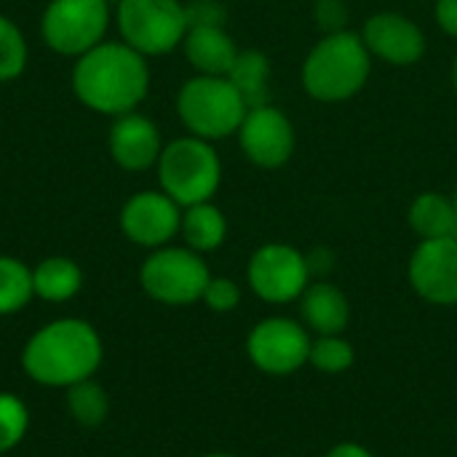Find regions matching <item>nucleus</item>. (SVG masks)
Instances as JSON below:
<instances>
[{"label": "nucleus", "mask_w": 457, "mask_h": 457, "mask_svg": "<svg viewBox=\"0 0 457 457\" xmlns=\"http://www.w3.org/2000/svg\"><path fill=\"white\" fill-rule=\"evenodd\" d=\"M70 86L75 99L96 115L134 112L150 91L147 56L123 40H104L75 59Z\"/></svg>", "instance_id": "obj_1"}, {"label": "nucleus", "mask_w": 457, "mask_h": 457, "mask_svg": "<svg viewBox=\"0 0 457 457\" xmlns=\"http://www.w3.org/2000/svg\"><path fill=\"white\" fill-rule=\"evenodd\" d=\"M104 359V343L94 324L67 316L43 324L24 343L21 370L46 388H70L91 380Z\"/></svg>", "instance_id": "obj_2"}, {"label": "nucleus", "mask_w": 457, "mask_h": 457, "mask_svg": "<svg viewBox=\"0 0 457 457\" xmlns=\"http://www.w3.org/2000/svg\"><path fill=\"white\" fill-rule=\"evenodd\" d=\"M372 72V54L361 32L340 29L324 35L303 62V88L319 102H345L356 96Z\"/></svg>", "instance_id": "obj_3"}, {"label": "nucleus", "mask_w": 457, "mask_h": 457, "mask_svg": "<svg viewBox=\"0 0 457 457\" xmlns=\"http://www.w3.org/2000/svg\"><path fill=\"white\" fill-rule=\"evenodd\" d=\"M249 104L225 75H193L177 94V115L187 134L217 142L238 134Z\"/></svg>", "instance_id": "obj_4"}, {"label": "nucleus", "mask_w": 457, "mask_h": 457, "mask_svg": "<svg viewBox=\"0 0 457 457\" xmlns=\"http://www.w3.org/2000/svg\"><path fill=\"white\" fill-rule=\"evenodd\" d=\"M161 190L182 209L212 201L222 185V161L212 142L201 137H179L163 145L155 163Z\"/></svg>", "instance_id": "obj_5"}, {"label": "nucleus", "mask_w": 457, "mask_h": 457, "mask_svg": "<svg viewBox=\"0 0 457 457\" xmlns=\"http://www.w3.org/2000/svg\"><path fill=\"white\" fill-rule=\"evenodd\" d=\"M112 21L120 40L142 56L171 54L187 32L182 0H115Z\"/></svg>", "instance_id": "obj_6"}, {"label": "nucleus", "mask_w": 457, "mask_h": 457, "mask_svg": "<svg viewBox=\"0 0 457 457\" xmlns=\"http://www.w3.org/2000/svg\"><path fill=\"white\" fill-rule=\"evenodd\" d=\"M212 273L204 254L187 246L153 249L139 265L142 292L161 305H193L201 303Z\"/></svg>", "instance_id": "obj_7"}, {"label": "nucleus", "mask_w": 457, "mask_h": 457, "mask_svg": "<svg viewBox=\"0 0 457 457\" xmlns=\"http://www.w3.org/2000/svg\"><path fill=\"white\" fill-rule=\"evenodd\" d=\"M110 21V0H48L40 16V35L54 54L78 59L107 40Z\"/></svg>", "instance_id": "obj_8"}, {"label": "nucleus", "mask_w": 457, "mask_h": 457, "mask_svg": "<svg viewBox=\"0 0 457 457\" xmlns=\"http://www.w3.org/2000/svg\"><path fill=\"white\" fill-rule=\"evenodd\" d=\"M311 340L313 337L303 321L287 316H268L249 329L246 356L260 372L270 378H287L308 364Z\"/></svg>", "instance_id": "obj_9"}, {"label": "nucleus", "mask_w": 457, "mask_h": 457, "mask_svg": "<svg viewBox=\"0 0 457 457\" xmlns=\"http://www.w3.org/2000/svg\"><path fill=\"white\" fill-rule=\"evenodd\" d=\"M249 289L270 305H287L300 300L311 284L305 252L292 244H262L246 265Z\"/></svg>", "instance_id": "obj_10"}, {"label": "nucleus", "mask_w": 457, "mask_h": 457, "mask_svg": "<svg viewBox=\"0 0 457 457\" xmlns=\"http://www.w3.org/2000/svg\"><path fill=\"white\" fill-rule=\"evenodd\" d=\"M118 225L126 241L153 252L169 246L179 236L182 206L174 198H169L161 187L139 190L120 206Z\"/></svg>", "instance_id": "obj_11"}, {"label": "nucleus", "mask_w": 457, "mask_h": 457, "mask_svg": "<svg viewBox=\"0 0 457 457\" xmlns=\"http://www.w3.org/2000/svg\"><path fill=\"white\" fill-rule=\"evenodd\" d=\"M410 287L431 305H457V238L420 241L407 265Z\"/></svg>", "instance_id": "obj_12"}, {"label": "nucleus", "mask_w": 457, "mask_h": 457, "mask_svg": "<svg viewBox=\"0 0 457 457\" xmlns=\"http://www.w3.org/2000/svg\"><path fill=\"white\" fill-rule=\"evenodd\" d=\"M238 145L244 155L260 169H278L295 153V126L292 120L273 104L249 107L241 129Z\"/></svg>", "instance_id": "obj_13"}, {"label": "nucleus", "mask_w": 457, "mask_h": 457, "mask_svg": "<svg viewBox=\"0 0 457 457\" xmlns=\"http://www.w3.org/2000/svg\"><path fill=\"white\" fill-rule=\"evenodd\" d=\"M361 40L372 56L396 67L418 64L428 48L423 29L410 16L396 11H380L370 16L361 29Z\"/></svg>", "instance_id": "obj_14"}, {"label": "nucleus", "mask_w": 457, "mask_h": 457, "mask_svg": "<svg viewBox=\"0 0 457 457\" xmlns=\"http://www.w3.org/2000/svg\"><path fill=\"white\" fill-rule=\"evenodd\" d=\"M107 150L115 166H120L123 171L139 174L158 163L161 150H163V137L153 118L134 110V112L112 118V126L107 134Z\"/></svg>", "instance_id": "obj_15"}, {"label": "nucleus", "mask_w": 457, "mask_h": 457, "mask_svg": "<svg viewBox=\"0 0 457 457\" xmlns=\"http://www.w3.org/2000/svg\"><path fill=\"white\" fill-rule=\"evenodd\" d=\"M300 321L316 337L343 335L351 324V303L345 292L332 281H311L300 295Z\"/></svg>", "instance_id": "obj_16"}, {"label": "nucleus", "mask_w": 457, "mask_h": 457, "mask_svg": "<svg viewBox=\"0 0 457 457\" xmlns=\"http://www.w3.org/2000/svg\"><path fill=\"white\" fill-rule=\"evenodd\" d=\"M182 51L195 75H225L238 59V46L225 27H187Z\"/></svg>", "instance_id": "obj_17"}, {"label": "nucleus", "mask_w": 457, "mask_h": 457, "mask_svg": "<svg viewBox=\"0 0 457 457\" xmlns=\"http://www.w3.org/2000/svg\"><path fill=\"white\" fill-rule=\"evenodd\" d=\"M32 289L43 303H70L83 289V268L70 257H46L32 268Z\"/></svg>", "instance_id": "obj_18"}, {"label": "nucleus", "mask_w": 457, "mask_h": 457, "mask_svg": "<svg viewBox=\"0 0 457 457\" xmlns=\"http://www.w3.org/2000/svg\"><path fill=\"white\" fill-rule=\"evenodd\" d=\"M407 222L415 230V236H420V241L457 238L455 201L442 193L426 190L410 204Z\"/></svg>", "instance_id": "obj_19"}, {"label": "nucleus", "mask_w": 457, "mask_h": 457, "mask_svg": "<svg viewBox=\"0 0 457 457\" xmlns=\"http://www.w3.org/2000/svg\"><path fill=\"white\" fill-rule=\"evenodd\" d=\"M179 236H182L187 249H193L198 254H209L225 244L228 220H225L220 206H214L212 201H204V204L182 209Z\"/></svg>", "instance_id": "obj_20"}, {"label": "nucleus", "mask_w": 457, "mask_h": 457, "mask_svg": "<svg viewBox=\"0 0 457 457\" xmlns=\"http://www.w3.org/2000/svg\"><path fill=\"white\" fill-rule=\"evenodd\" d=\"M228 78L249 107L270 104V59L262 51H238V59Z\"/></svg>", "instance_id": "obj_21"}, {"label": "nucleus", "mask_w": 457, "mask_h": 457, "mask_svg": "<svg viewBox=\"0 0 457 457\" xmlns=\"http://www.w3.org/2000/svg\"><path fill=\"white\" fill-rule=\"evenodd\" d=\"M32 297V268H27L16 257L0 254V316H13L24 311Z\"/></svg>", "instance_id": "obj_22"}, {"label": "nucleus", "mask_w": 457, "mask_h": 457, "mask_svg": "<svg viewBox=\"0 0 457 457\" xmlns=\"http://www.w3.org/2000/svg\"><path fill=\"white\" fill-rule=\"evenodd\" d=\"M67 410L72 420L83 428H96L110 415V396L107 391L91 378L67 388Z\"/></svg>", "instance_id": "obj_23"}, {"label": "nucleus", "mask_w": 457, "mask_h": 457, "mask_svg": "<svg viewBox=\"0 0 457 457\" xmlns=\"http://www.w3.org/2000/svg\"><path fill=\"white\" fill-rule=\"evenodd\" d=\"M356 361V351L353 345L343 337V335H321L311 340V353H308V364L324 375H340L345 370H351Z\"/></svg>", "instance_id": "obj_24"}, {"label": "nucleus", "mask_w": 457, "mask_h": 457, "mask_svg": "<svg viewBox=\"0 0 457 457\" xmlns=\"http://www.w3.org/2000/svg\"><path fill=\"white\" fill-rule=\"evenodd\" d=\"M29 59L27 37L13 19L0 13V83L16 80Z\"/></svg>", "instance_id": "obj_25"}, {"label": "nucleus", "mask_w": 457, "mask_h": 457, "mask_svg": "<svg viewBox=\"0 0 457 457\" xmlns=\"http://www.w3.org/2000/svg\"><path fill=\"white\" fill-rule=\"evenodd\" d=\"M29 431V410L27 404L11 394L0 391V455L16 450Z\"/></svg>", "instance_id": "obj_26"}, {"label": "nucleus", "mask_w": 457, "mask_h": 457, "mask_svg": "<svg viewBox=\"0 0 457 457\" xmlns=\"http://www.w3.org/2000/svg\"><path fill=\"white\" fill-rule=\"evenodd\" d=\"M201 303L214 311V313H230L241 305V287L233 278L225 276H212L206 284V292L201 297Z\"/></svg>", "instance_id": "obj_27"}, {"label": "nucleus", "mask_w": 457, "mask_h": 457, "mask_svg": "<svg viewBox=\"0 0 457 457\" xmlns=\"http://www.w3.org/2000/svg\"><path fill=\"white\" fill-rule=\"evenodd\" d=\"M187 27H225L228 11L220 0H190L185 3Z\"/></svg>", "instance_id": "obj_28"}, {"label": "nucleus", "mask_w": 457, "mask_h": 457, "mask_svg": "<svg viewBox=\"0 0 457 457\" xmlns=\"http://www.w3.org/2000/svg\"><path fill=\"white\" fill-rule=\"evenodd\" d=\"M316 21L319 27L329 35V32H340L345 29V19H348V5L345 0H316Z\"/></svg>", "instance_id": "obj_29"}, {"label": "nucleus", "mask_w": 457, "mask_h": 457, "mask_svg": "<svg viewBox=\"0 0 457 457\" xmlns=\"http://www.w3.org/2000/svg\"><path fill=\"white\" fill-rule=\"evenodd\" d=\"M305 262H308L311 278L324 281V278L332 273V268H335V254H332L327 246H316V249H311V252L305 254Z\"/></svg>", "instance_id": "obj_30"}, {"label": "nucleus", "mask_w": 457, "mask_h": 457, "mask_svg": "<svg viewBox=\"0 0 457 457\" xmlns=\"http://www.w3.org/2000/svg\"><path fill=\"white\" fill-rule=\"evenodd\" d=\"M436 24L450 35L457 37V0H436Z\"/></svg>", "instance_id": "obj_31"}, {"label": "nucleus", "mask_w": 457, "mask_h": 457, "mask_svg": "<svg viewBox=\"0 0 457 457\" xmlns=\"http://www.w3.org/2000/svg\"><path fill=\"white\" fill-rule=\"evenodd\" d=\"M324 457H375L364 445H359V442H340V445H335L329 453Z\"/></svg>", "instance_id": "obj_32"}, {"label": "nucleus", "mask_w": 457, "mask_h": 457, "mask_svg": "<svg viewBox=\"0 0 457 457\" xmlns=\"http://www.w3.org/2000/svg\"><path fill=\"white\" fill-rule=\"evenodd\" d=\"M453 88H455V94H457V54H455V62H453Z\"/></svg>", "instance_id": "obj_33"}, {"label": "nucleus", "mask_w": 457, "mask_h": 457, "mask_svg": "<svg viewBox=\"0 0 457 457\" xmlns=\"http://www.w3.org/2000/svg\"><path fill=\"white\" fill-rule=\"evenodd\" d=\"M198 457H238V455H230V453H206V455H198Z\"/></svg>", "instance_id": "obj_34"}, {"label": "nucleus", "mask_w": 457, "mask_h": 457, "mask_svg": "<svg viewBox=\"0 0 457 457\" xmlns=\"http://www.w3.org/2000/svg\"><path fill=\"white\" fill-rule=\"evenodd\" d=\"M453 201H455V209H457V185H455V193H453Z\"/></svg>", "instance_id": "obj_35"}, {"label": "nucleus", "mask_w": 457, "mask_h": 457, "mask_svg": "<svg viewBox=\"0 0 457 457\" xmlns=\"http://www.w3.org/2000/svg\"><path fill=\"white\" fill-rule=\"evenodd\" d=\"M281 457H289V455H281Z\"/></svg>", "instance_id": "obj_36"}]
</instances>
